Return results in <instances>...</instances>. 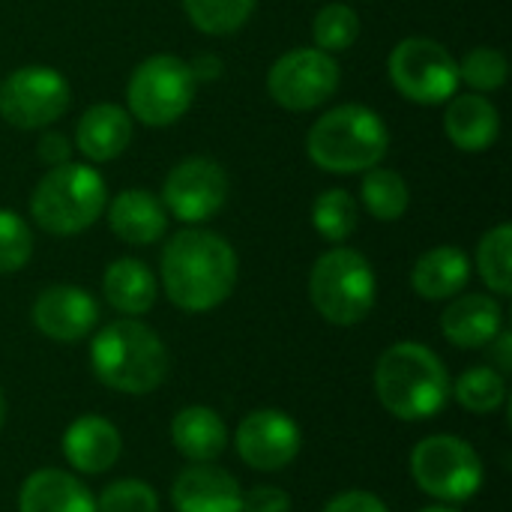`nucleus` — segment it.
<instances>
[{"label": "nucleus", "instance_id": "1", "mask_svg": "<svg viewBox=\"0 0 512 512\" xmlns=\"http://www.w3.org/2000/svg\"><path fill=\"white\" fill-rule=\"evenodd\" d=\"M237 285V255L231 243L204 228L177 231L162 252V288L183 312L222 306Z\"/></svg>", "mask_w": 512, "mask_h": 512}, {"label": "nucleus", "instance_id": "2", "mask_svg": "<svg viewBox=\"0 0 512 512\" xmlns=\"http://www.w3.org/2000/svg\"><path fill=\"white\" fill-rule=\"evenodd\" d=\"M450 384L444 360L423 342H396L375 366V393L384 411L402 423L441 414L450 402Z\"/></svg>", "mask_w": 512, "mask_h": 512}, {"label": "nucleus", "instance_id": "3", "mask_svg": "<svg viewBox=\"0 0 512 512\" xmlns=\"http://www.w3.org/2000/svg\"><path fill=\"white\" fill-rule=\"evenodd\" d=\"M168 348L159 333L135 318L105 324L90 342V369L99 384L123 396H147L168 375Z\"/></svg>", "mask_w": 512, "mask_h": 512}, {"label": "nucleus", "instance_id": "4", "mask_svg": "<svg viewBox=\"0 0 512 512\" xmlns=\"http://www.w3.org/2000/svg\"><path fill=\"white\" fill-rule=\"evenodd\" d=\"M390 132L366 105H339L327 111L306 138L309 159L333 174H357L378 168L387 156Z\"/></svg>", "mask_w": 512, "mask_h": 512}, {"label": "nucleus", "instance_id": "5", "mask_svg": "<svg viewBox=\"0 0 512 512\" xmlns=\"http://www.w3.org/2000/svg\"><path fill=\"white\" fill-rule=\"evenodd\" d=\"M105 180L90 165H57L51 168L30 195L33 222L57 237L87 231L105 210Z\"/></svg>", "mask_w": 512, "mask_h": 512}, {"label": "nucleus", "instance_id": "6", "mask_svg": "<svg viewBox=\"0 0 512 512\" xmlns=\"http://www.w3.org/2000/svg\"><path fill=\"white\" fill-rule=\"evenodd\" d=\"M309 297L324 321L336 327H354L375 309V270L357 249L336 246L315 261L309 276Z\"/></svg>", "mask_w": 512, "mask_h": 512}, {"label": "nucleus", "instance_id": "7", "mask_svg": "<svg viewBox=\"0 0 512 512\" xmlns=\"http://www.w3.org/2000/svg\"><path fill=\"white\" fill-rule=\"evenodd\" d=\"M411 477L438 504H465L477 498L486 483L480 453L459 435H429L408 459Z\"/></svg>", "mask_w": 512, "mask_h": 512}, {"label": "nucleus", "instance_id": "8", "mask_svg": "<svg viewBox=\"0 0 512 512\" xmlns=\"http://www.w3.org/2000/svg\"><path fill=\"white\" fill-rule=\"evenodd\" d=\"M195 72L174 54L147 57L129 78L126 99L135 120L147 126L177 123L195 99Z\"/></svg>", "mask_w": 512, "mask_h": 512}, {"label": "nucleus", "instance_id": "9", "mask_svg": "<svg viewBox=\"0 0 512 512\" xmlns=\"http://www.w3.org/2000/svg\"><path fill=\"white\" fill-rule=\"evenodd\" d=\"M387 69L396 90L417 105L450 102L459 90V63L441 42L426 36L402 39L393 48Z\"/></svg>", "mask_w": 512, "mask_h": 512}, {"label": "nucleus", "instance_id": "10", "mask_svg": "<svg viewBox=\"0 0 512 512\" xmlns=\"http://www.w3.org/2000/svg\"><path fill=\"white\" fill-rule=\"evenodd\" d=\"M69 81L51 66H21L0 84V117L18 129H42L69 108Z\"/></svg>", "mask_w": 512, "mask_h": 512}, {"label": "nucleus", "instance_id": "11", "mask_svg": "<svg viewBox=\"0 0 512 512\" xmlns=\"http://www.w3.org/2000/svg\"><path fill=\"white\" fill-rule=\"evenodd\" d=\"M267 90L288 111H312L339 90V63L321 48L288 51L273 63Z\"/></svg>", "mask_w": 512, "mask_h": 512}, {"label": "nucleus", "instance_id": "12", "mask_svg": "<svg viewBox=\"0 0 512 512\" xmlns=\"http://www.w3.org/2000/svg\"><path fill=\"white\" fill-rule=\"evenodd\" d=\"M234 447L249 468L261 474H276L300 456L303 432L291 414L279 408H258L240 420L234 432Z\"/></svg>", "mask_w": 512, "mask_h": 512}, {"label": "nucleus", "instance_id": "13", "mask_svg": "<svg viewBox=\"0 0 512 512\" xmlns=\"http://www.w3.org/2000/svg\"><path fill=\"white\" fill-rule=\"evenodd\" d=\"M228 198V177L219 162L207 156L183 159L171 168L162 186L165 207L180 222H207L213 219Z\"/></svg>", "mask_w": 512, "mask_h": 512}, {"label": "nucleus", "instance_id": "14", "mask_svg": "<svg viewBox=\"0 0 512 512\" xmlns=\"http://www.w3.org/2000/svg\"><path fill=\"white\" fill-rule=\"evenodd\" d=\"M33 327L54 342H81L99 324V303L75 285H48L30 309Z\"/></svg>", "mask_w": 512, "mask_h": 512}, {"label": "nucleus", "instance_id": "15", "mask_svg": "<svg viewBox=\"0 0 512 512\" xmlns=\"http://www.w3.org/2000/svg\"><path fill=\"white\" fill-rule=\"evenodd\" d=\"M174 512H243V486L225 468L189 465L171 483Z\"/></svg>", "mask_w": 512, "mask_h": 512}, {"label": "nucleus", "instance_id": "16", "mask_svg": "<svg viewBox=\"0 0 512 512\" xmlns=\"http://www.w3.org/2000/svg\"><path fill=\"white\" fill-rule=\"evenodd\" d=\"M123 453L120 429L102 414H84L63 432V456L78 474H105Z\"/></svg>", "mask_w": 512, "mask_h": 512}, {"label": "nucleus", "instance_id": "17", "mask_svg": "<svg viewBox=\"0 0 512 512\" xmlns=\"http://www.w3.org/2000/svg\"><path fill=\"white\" fill-rule=\"evenodd\" d=\"M504 330V309L489 294H465L441 315V333L450 345L465 351L486 348Z\"/></svg>", "mask_w": 512, "mask_h": 512}, {"label": "nucleus", "instance_id": "18", "mask_svg": "<svg viewBox=\"0 0 512 512\" xmlns=\"http://www.w3.org/2000/svg\"><path fill=\"white\" fill-rule=\"evenodd\" d=\"M18 512H96V498L75 474L39 468L18 489Z\"/></svg>", "mask_w": 512, "mask_h": 512}, {"label": "nucleus", "instance_id": "19", "mask_svg": "<svg viewBox=\"0 0 512 512\" xmlns=\"http://www.w3.org/2000/svg\"><path fill=\"white\" fill-rule=\"evenodd\" d=\"M171 444L192 465H210L228 450V426L207 405H189L171 420Z\"/></svg>", "mask_w": 512, "mask_h": 512}, {"label": "nucleus", "instance_id": "20", "mask_svg": "<svg viewBox=\"0 0 512 512\" xmlns=\"http://www.w3.org/2000/svg\"><path fill=\"white\" fill-rule=\"evenodd\" d=\"M111 231L132 246H150L165 237L168 231V213L159 198H153L147 189H126L120 192L108 207Z\"/></svg>", "mask_w": 512, "mask_h": 512}, {"label": "nucleus", "instance_id": "21", "mask_svg": "<svg viewBox=\"0 0 512 512\" xmlns=\"http://www.w3.org/2000/svg\"><path fill=\"white\" fill-rule=\"evenodd\" d=\"M444 129L459 150L480 153L498 141L501 117H498V108L486 96L465 93V96L450 99V108L444 114Z\"/></svg>", "mask_w": 512, "mask_h": 512}, {"label": "nucleus", "instance_id": "22", "mask_svg": "<svg viewBox=\"0 0 512 512\" xmlns=\"http://www.w3.org/2000/svg\"><path fill=\"white\" fill-rule=\"evenodd\" d=\"M132 141V120L129 111L111 102L93 105L84 111L78 129H75V147L90 162H108L117 159Z\"/></svg>", "mask_w": 512, "mask_h": 512}, {"label": "nucleus", "instance_id": "23", "mask_svg": "<svg viewBox=\"0 0 512 512\" xmlns=\"http://www.w3.org/2000/svg\"><path fill=\"white\" fill-rule=\"evenodd\" d=\"M471 279V261L459 246L429 249L411 270V288L423 300H450L465 291Z\"/></svg>", "mask_w": 512, "mask_h": 512}, {"label": "nucleus", "instance_id": "24", "mask_svg": "<svg viewBox=\"0 0 512 512\" xmlns=\"http://www.w3.org/2000/svg\"><path fill=\"white\" fill-rule=\"evenodd\" d=\"M102 291L111 309L126 318L147 315L156 303V279L150 267L138 258H117L102 276Z\"/></svg>", "mask_w": 512, "mask_h": 512}, {"label": "nucleus", "instance_id": "25", "mask_svg": "<svg viewBox=\"0 0 512 512\" xmlns=\"http://www.w3.org/2000/svg\"><path fill=\"white\" fill-rule=\"evenodd\" d=\"M450 399L471 414H492L507 402V378L492 366H471L450 384Z\"/></svg>", "mask_w": 512, "mask_h": 512}, {"label": "nucleus", "instance_id": "26", "mask_svg": "<svg viewBox=\"0 0 512 512\" xmlns=\"http://www.w3.org/2000/svg\"><path fill=\"white\" fill-rule=\"evenodd\" d=\"M363 204L381 222H396L405 216L411 204L408 183L399 171L390 168H369L363 177Z\"/></svg>", "mask_w": 512, "mask_h": 512}, {"label": "nucleus", "instance_id": "27", "mask_svg": "<svg viewBox=\"0 0 512 512\" xmlns=\"http://www.w3.org/2000/svg\"><path fill=\"white\" fill-rule=\"evenodd\" d=\"M477 270L480 279L495 291L498 297H507L512 291V228L504 222L492 228L477 249Z\"/></svg>", "mask_w": 512, "mask_h": 512}, {"label": "nucleus", "instance_id": "28", "mask_svg": "<svg viewBox=\"0 0 512 512\" xmlns=\"http://www.w3.org/2000/svg\"><path fill=\"white\" fill-rule=\"evenodd\" d=\"M312 225L330 243L348 240L357 231V201L345 189H330L318 195L312 204Z\"/></svg>", "mask_w": 512, "mask_h": 512}, {"label": "nucleus", "instance_id": "29", "mask_svg": "<svg viewBox=\"0 0 512 512\" xmlns=\"http://www.w3.org/2000/svg\"><path fill=\"white\" fill-rule=\"evenodd\" d=\"M183 6L201 33L225 36L246 24L255 9V0H183Z\"/></svg>", "mask_w": 512, "mask_h": 512}, {"label": "nucleus", "instance_id": "30", "mask_svg": "<svg viewBox=\"0 0 512 512\" xmlns=\"http://www.w3.org/2000/svg\"><path fill=\"white\" fill-rule=\"evenodd\" d=\"M312 36H315V48L333 54V51H345L357 42L360 36V18L351 6L345 3H327L312 24Z\"/></svg>", "mask_w": 512, "mask_h": 512}, {"label": "nucleus", "instance_id": "31", "mask_svg": "<svg viewBox=\"0 0 512 512\" xmlns=\"http://www.w3.org/2000/svg\"><path fill=\"white\" fill-rule=\"evenodd\" d=\"M96 512H159V495L144 480H114L99 492Z\"/></svg>", "mask_w": 512, "mask_h": 512}, {"label": "nucleus", "instance_id": "32", "mask_svg": "<svg viewBox=\"0 0 512 512\" xmlns=\"http://www.w3.org/2000/svg\"><path fill=\"white\" fill-rule=\"evenodd\" d=\"M459 81L471 84L477 93L498 90L507 81V57L498 48H471L459 63Z\"/></svg>", "mask_w": 512, "mask_h": 512}, {"label": "nucleus", "instance_id": "33", "mask_svg": "<svg viewBox=\"0 0 512 512\" xmlns=\"http://www.w3.org/2000/svg\"><path fill=\"white\" fill-rule=\"evenodd\" d=\"M30 255H33V234L27 222L12 210H0V276L18 273L30 261Z\"/></svg>", "mask_w": 512, "mask_h": 512}, {"label": "nucleus", "instance_id": "34", "mask_svg": "<svg viewBox=\"0 0 512 512\" xmlns=\"http://www.w3.org/2000/svg\"><path fill=\"white\" fill-rule=\"evenodd\" d=\"M243 512H291V495L279 486H255L243 492Z\"/></svg>", "mask_w": 512, "mask_h": 512}, {"label": "nucleus", "instance_id": "35", "mask_svg": "<svg viewBox=\"0 0 512 512\" xmlns=\"http://www.w3.org/2000/svg\"><path fill=\"white\" fill-rule=\"evenodd\" d=\"M324 512H390L387 510V504L378 498V495H372V492H363V489H351V492H342V495H336Z\"/></svg>", "mask_w": 512, "mask_h": 512}, {"label": "nucleus", "instance_id": "36", "mask_svg": "<svg viewBox=\"0 0 512 512\" xmlns=\"http://www.w3.org/2000/svg\"><path fill=\"white\" fill-rule=\"evenodd\" d=\"M69 153H72L69 141H66L63 135H57V132H48V135L39 141V159H42L45 165H51V168L66 165V162H69Z\"/></svg>", "mask_w": 512, "mask_h": 512}, {"label": "nucleus", "instance_id": "37", "mask_svg": "<svg viewBox=\"0 0 512 512\" xmlns=\"http://www.w3.org/2000/svg\"><path fill=\"white\" fill-rule=\"evenodd\" d=\"M486 348H489V354H492V363H495L492 369H498V372L507 378V375L512 372V333L510 330H501V333H498V336H495V339H492Z\"/></svg>", "mask_w": 512, "mask_h": 512}, {"label": "nucleus", "instance_id": "38", "mask_svg": "<svg viewBox=\"0 0 512 512\" xmlns=\"http://www.w3.org/2000/svg\"><path fill=\"white\" fill-rule=\"evenodd\" d=\"M420 512H462V510H456V504H432V507H423Z\"/></svg>", "mask_w": 512, "mask_h": 512}, {"label": "nucleus", "instance_id": "39", "mask_svg": "<svg viewBox=\"0 0 512 512\" xmlns=\"http://www.w3.org/2000/svg\"><path fill=\"white\" fill-rule=\"evenodd\" d=\"M3 423H6V396L0 390V429H3Z\"/></svg>", "mask_w": 512, "mask_h": 512}]
</instances>
